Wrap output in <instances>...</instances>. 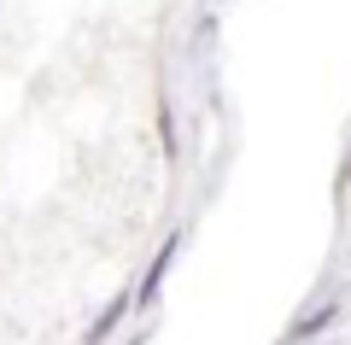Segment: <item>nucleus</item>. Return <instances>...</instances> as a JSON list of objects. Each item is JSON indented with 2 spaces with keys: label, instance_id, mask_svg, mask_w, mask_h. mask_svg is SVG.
<instances>
[{
  "label": "nucleus",
  "instance_id": "f03ea898",
  "mask_svg": "<svg viewBox=\"0 0 351 345\" xmlns=\"http://www.w3.org/2000/svg\"><path fill=\"white\" fill-rule=\"evenodd\" d=\"M129 316H135V305H129V293H117V298H106V310H100V316H94V322H88V333H82V345H106V340H112V333L123 328Z\"/></svg>",
  "mask_w": 351,
  "mask_h": 345
},
{
  "label": "nucleus",
  "instance_id": "39448f33",
  "mask_svg": "<svg viewBox=\"0 0 351 345\" xmlns=\"http://www.w3.org/2000/svg\"><path fill=\"white\" fill-rule=\"evenodd\" d=\"M123 345H141V333H129V340H123Z\"/></svg>",
  "mask_w": 351,
  "mask_h": 345
},
{
  "label": "nucleus",
  "instance_id": "f257e3e1",
  "mask_svg": "<svg viewBox=\"0 0 351 345\" xmlns=\"http://www.w3.org/2000/svg\"><path fill=\"white\" fill-rule=\"evenodd\" d=\"M182 246H188V235H182V228H170V235H164V246L152 252V263H147V270H141V281L129 287V305H135V310H152V305H158L164 281H170L176 258H182Z\"/></svg>",
  "mask_w": 351,
  "mask_h": 345
},
{
  "label": "nucleus",
  "instance_id": "20e7f679",
  "mask_svg": "<svg viewBox=\"0 0 351 345\" xmlns=\"http://www.w3.org/2000/svg\"><path fill=\"white\" fill-rule=\"evenodd\" d=\"M158 141H164V152L176 158V111H170V99H158Z\"/></svg>",
  "mask_w": 351,
  "mask_h": 345
},
{
  "label": "nucleus",
  "instance_id": "423d86ee",
  "mask_svg": "<svg viewBox=\"0 0 351 345\" xmlns=\"http://www.w3.org/2000/svg\"><path fill=\"white\" fill-rule=\"evenodd\" d=\"M346 182H351V152H346Z\"/></svg>",
  "mask_w": 351,
  "mask_h": 345
},
{
  "label": "nucleus",
  "instance_id": "7ed1b4c3",
  "mask_svg": "<svg viewBox=\"0 0 351 345\" xmlns=\"http://www.w3.org/2000/svg\"><path fill=\"white\" fill-rule=\"evenodd\" d=\"M334 322H339V305H322V310H311V316H304L299 328H293V340H316V333H322V328H334Z\"/></svg>",
  "mask_w": 351,
  "mask_h": 345
}]
</instances>
